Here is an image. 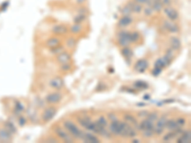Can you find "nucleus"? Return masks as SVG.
<instances>
[{"instance_id":"obj_1","label":"nucleus","mask_w":191,"mask_h":143,"mask_svg":"<svg viewBox=\"0 0 191 143\" xmlns=\"http://www.w3.org/2000/svg\"><path fill=\"white\" fill-rule=\"evenodd\" d=\"M63 127L75 139H81V136L84 132L78 128V125L75 124L72 120L65 119L63 121Z\"/></svg>"},{"instance_id":"obj_2","label":"nucleus","mask_w":191,"mask_h":143,"mask_svg":"<svg viewBox=\"0 0 191 143\" xmlns=\"http://www.w3.org/2000/svg\"><path fill=\"white\" fill-rule=\"evenodd\" d=\"M167 116L163 115L162 116H159V118L156 120L154 124V134L157 135H161L163 134L164 130H165V123L167 121Z\"/></svg>"},{"instance_id":"obj_3","label":"nucleus","mask_w":191,"mask_h":143,"mask_svg":"<svg viewBox=\"0 0 191 143\" xmlns=\"http://www.w3.org/2000/svg\"><path fill=\"white\" fill-rule=\"evenodd\" d=\"M117 37H118V45L120 48L128 47L130 44H132L130 40V32L124 31V30L118 32L117 34Z\"/></svg>"},{"instance_id":"obj_4","label":"nucleus","mask_w":191,"mask_h":143,"mask_svg":"<svg viewBox=\"0 0 191 143\" xmlns=\"http://www.w3.org/2000/svg\"><path fill=\"white\" fill-rule=\"evenodd\" d=\"M55 134L58 138H60L62 141L64 142H74L75 138L72 136L67 131H65L64 128L60 127V126H55L54 128Z\"/></svg>"},{"instance_id":"obj_5","label":"nucleus","mask_w":191,"mask_h":143,"mask_svg":"<svg viewBox=\"0 0 191 143\" xmlns=\"http://www.w3.org/2000/svg\"><path fill=\"white\" fill-rule=\"evenodd\" d=\"M163 14L166 15V17L169 19V20L171 21H178L179 20V12H178V11L175 9L173 8L172 6H164V7L163 8Z\"/></svg>"},{"instance_id":"obj_6","label":"nucleus","mask_w":191,"mask_h":143,"mask_svg":"<svg viewBox=\"0 0 191 143\" xmlns=\"http://www.w3.org/2000/svg\"><path fill=\"white\" fill-rule=\"evenodd\" d=\"M122 128H123V121H120L118 119L114 120V121H111L109 125V132L114 135L120 136L121 132H122Z\"/></svg>"},{"instance_id":"obj_7","label":"nucleus","mask_w":191,"mask_h":143,"mask_svg":"<svg viewBox=\"0 0 191 143\" xmlns=\"http://www.w3.org/2000/svg\"><path fill=\"white\" fill-rule=\"evenodd\" d=\"M162 28L167 32H171V34H177L180 32V27L175 21H171L169 19L163 20Z\"/></svg>"},{"instance_id":"obj_8","label":"nucleus","mask_w":191,"mask_h":143,"mask_svg":"<svg viewBox=\"0 0 191 143\" xmlns=\"http://www.w3.org/2000/svg\"><path fill=\"white\" fill-rule=\"evenodd\" d=\"M57 112V109L55 108V107H54V106L47 107V108H46L43 111V113H42V115H41L42 121L45 122V123L51 121V120L55 118Z\"/></svg>"},{"instance_id":"obj_9","label":"nucleus","mask_w":191,"mask_h":143,"mask_svg":"<svg viewBox=\"0 0 191 143\" xmlns=\"http://www.w3.org/2000/svg\"><path fill=\"white\" fill-rule=\"evenodd\" d=\"M62 94L59 92H53L48 94L45 97V101L48 104H57L59 103L62 99Z\"/></svg>"},{"instance_id":"obj_10","label":"nucleus","mask_w":191,"mask_h":143,"mask_svg":"<svg viewBox=\"0 0 191 143\" xmlns=\"http://www.w3.org/2000/svg\"><path fill=\"white\" fill-rule=\"evenodd\" d=\"M148 66H149V63L145 58H143V59H139L134 65V70L138 72V73H144Z\"/></svg>"},{"instance_id":"obj_11","label":"nucleus","mask_w":191,"mask_h":143,"mask_svg":"<svg viewBox=\"0 0 191 143\" xmlns=\"http://www.w3.org/2000/svg\"><path fill=\"white\" fill-rule=\"evenodd\" d=\"M134 19L131 15H122V17L120 18V20L118 21V26L120 29L127 28L133 23Z\"/></svg>"},{"instance_id":"obj_12","label":"nucleus","mask_w":191,"mask_h":143,"mask_svg":"<svg viewBox=\"0 0 191 143\" xmlns=\"http://www.w3.org/2000/svg\"><path fill=\"white\" fill-rule=\"evenodd\" d=\"M48 84L51 88H53V89H55V90H57V91L61 90L64 86L63 79L60 78V77H57V76H55V77H54V78L50 79Z\"/></svg>"},{"instance_id":"obj_13","label":"nucleus","mask_w":191,"mask_h":143,"mask_svg":"<svg viewBox=\"0 0 191 143\" xmlns=\"http://www.w3.org/2000/svg\"><path fill=\"white\" fill-rule=\"evenodd\" d=\"M81 140L84 142H89V143H100V139L98 138L97 135L92 134V133H83V135L81 136Z\"/></svg>"},{"instance_id":"obj_14","label":"nucleus","mask_w":191,"mask_h":143,"mask_svg":"<svg viewBox=\"0 0 191 143\" xmlns=\"http://www.w3.org/2000/svg\"><path fill=\"white\" fill-rule=\"evenodd\" d=\"M171 63V61H169L165 56H163V57H160L159 59H157L155 61V65H154V68H158V69H161V70H163L164 68L168 67Z\"/></svg>"},{"instance_id":"obj_15","label":"nucleus","mask_w":191,"mask_h":143,"mask_svg":"<svg viewBox=\"0 0 191 143\" xmlns=\"http://www.w3.org/2000/svg\"><path fill=\"white\" fill-rule=\"evenodd\" d=\"M169 48L173 49L174 51H180L182 48V42L178 36H171L169 38Z\"/></svg>"},{"instance_id":"obj_16","label":"nucleus","mask_w":191,"mask_h":143,"mask_svg":"<svg viewBox=\"0 0 191 143\" xmlns=\"http://www.w3.org/2000/svg\"><path fill=\"white\" fill-rule=\"evenodd\" d=\"M123 118H124V121L127 122L128 124H130L132 127L138 128V126H139V122H138V119H137L136 116H134L132 113H124Z\"/></svg>"},{"instance_id":"obj_17","label":"nucleus","mask_w":191,"mask_h":143,"mask_svg":"<svg viewBox=\"0 0 191 143\" xmlns=\"http://www.w3.org/2000/svg\"><path fill=\"white\" fill-rule=\"evenodd\" d=\"M57 61L59 64H64V63H69L71 61V56L68 52H62L59 54L57 56Z\"/></svg>"},{"instance_id":"obj_18","label":"nucleus","mask_w":191,"mask_h":143,"mask_svg":"<svg viewBox=\"0 0 191 143\" xmlns=\"http://www.w3.org/2000/svg\"><path fill=\"white\" fill-rule=\"evenodd\" d=\"M177 141L180 143H189L191 141V132L188 129L187 131H183L179 138H177Z\"/></svg>"},{"instance_id":"obj_19","label":"nucleus","mask_w":191,"mask_h":143,"mask_svg":"<svg viewBox=\"0 0 191 143\" xmlns=\"http://www.w3.org/2000/svg\"><path fill=\"white\" fill-rule=\"evenodd\" d=\"M12 140V134L6 128L0 129V141L9 142Z\"/></svg>"},{"instance_id":"obj_20","label":"nucleus","mask_w":191,"mask_h":143,"mask_svg":"<svg viewBox=\"0 0 191 143\" xmlns=\"http://www.w3.org/2000/svg\"><path fill=\"white\" fill-rule=\"evenodd\" d=\"M52 32H54L55 34L61 35V34H66V32H68V28H67L65 25L58 24V25H55V26H54V27L52 28Z\"/></svg>"},{"instance_id":"obj_21","label":"nucleus","mask_w":191,"mask_h":143,"mask_svg":"<svg viewBox=\"0 0 191 143\" xmlns=\"http://www.w3.org/2000/svg\"><path fill=\"white\" fill-rule=\"evenodd\" d=\"M120 54H121V56L125 58V59L131 60L132 59V57H133V51H132V49L129 48V46L121 48Z\"/></svg>"},{"instance_id":"obj_22","label":"nucleus","mask_w":191,"mask_h":143,"mask_svg":"<svg viewBox=\"0 0 191 143\" xmlns=\"http://www.w3.org/2000/svg\"><path fill=\"white\" fill-rule=\"evenodd\" d=\"M60 45V39H59L58 37H51L49 38V39L46 41V46L50 49H53V48H55Z\"/></svg>"},{"instance_id":"obj_23","label":"nucleus","mask_w":191,"mask_h":143,"mask_svg":"<svg viewBox=\"0 0 191 143\" xmlns=\"http://www.w3.org/2000/svg\"><path fill=\"white\" fill-rule=\"evenodd\" d=\"M165 129L168 130V131H175V130L179 129L176 119H174V118L167 119V121L165 123Z\"/></svg>"},{"instance_id":"obj_24","label":"nucleus","mask_w":191,"mask_h":143,"mask_svg":"<svg viewBox=\"0 0 191 143\" xmlns=\"http://www.w3.org/2000/svg\"><path fill=\"white\" fill-rule=\"evenodd\" d=\"M130 4H131V9H132V12L133 14H140L143 12V5L139 4V3L135 2V1H130Z\"/></svg>"},{"instance_id":"obj_25","label":"nucleus","mask_w":191,"mask_h":143,"mask_svg":"<svg viewBox=\"0 0 191 143\" xmlns=\"http://www.w3.org/2000/svg\"><path fill=\"white\" fill-rule=\"evenodd\" d=\"M86 12H78L77 15L74 17V22L75 23H78V24H81L82 22H84L85 20H86Z\"/></svg>"},{"instance_id":"obj_26","label":"nucleus","mask_w":191,"mask_h":143,"mask_svg":"<svg viewBox=\"0 0 191 143\" xmlns=\"http://www.w3.org/2000/svg\"><path fill=\"white\" fill-rule=\"evenodd\" d=\"M141 38V34L140 32L138 31H134V32H130V40L131 43H137L139 42Z\"/></svg>"},{"instance_id":"obj_27","label":"nucleus","mask_w":191,"mask_h":143,"mask_svg":"<svg viewBox=\"0 0 191 143\" xmlns=\"http://www.w3.org/2000/svg\"><path fill=\"white\" fill-rule=\"evenodd\" d=\"M141 135H143V138H146V139L153 138V136L155 135L153 128H147V129L141 130Z\"/></svg>"},{"instance_id":"obj_28","label":"nucleus","mask_w":191,"mask_h":143,"mask_svg":"<svg viewBox=\"0 0 191 143\" xmlns=\"http://www.w3.org/2000/svg\"><path fill=\"white\" fill-rule=\"evenodd\" d=\"M121 14L122 15H132V9H131V4L130 2H128L126 5L123 6V8L121 9Z\"/></svg>"},{"instance_id":"obj_29","label":"nucleus","mask_w":191,"mask_h":143,"mask_svg":"<svg viewBox=\"0 0 191 143\" xmlns=\"http://www.w3.org/2000/svg\"><path fill=\"white\" fill-rule=\"evenodd\" d=\"M150 7L153 9V11L155 12H158L162 11L163 8V5L162 4V2H161V1H154L152 4H151Z\"/></svg>"},{"instance_id":"obj_30","label":"nucleus","mask_w":191,"mask_h":143,"mask_svg":"<svg viewBox=\"0 0 191 143\" xmlns=\"http://www.w3.org/2000/svg\"><path fill=\"white\" fill-rule=\"evenodd\" d=\"M134 87L137 88L138 90H144V89H146V88H148V84L143 80H138L134 83Z\"/></svg>"},{"instance_id":"obj_31","label":"nucleus","mask_w":191,"mask_h":143,"mask_svg":"<svg viewBox=\"0 0 191 143\" xmlns=\"http://www.w3.org/2000/svg\"><path fill=\"white\" fill-rule=\"evenodd\" d=\"M175 52H176V51H174L173 49H171V48L167 49V50H166V53H165V54H164V56H165L169 61H171V62H172V60H173L174 58H175V56H176Z\"/></svg>"},{"instance_id":"obj_32","label":"nucleus","mask_w":191,"mask_h":143,"mask_svg":"<svg viewBox=\"0 0 191 143\" xmlns=\"http://www.w3.org/2000/svg\"><path fill=\"white\" fill-rule=\"evenodd\" d=\"M97 123H98V124L100 125V126H101V127L106 128L107 125H108V118H105L104 116H100V118H98Z\"/></svg>"},{"instance_id":"obj_33","label":"nucleus","mask_w":191,"mask_h":143,"mask_svg":"<svg viewBox=\"0 0 191 143\" xmlns=\"http://www.w3.org/2000/svg\"><path fill=\"white\" fill-rule=\"evenodd\" d=\"M5 127L4 128H6L8 130V131L11 133L12 135H14V134H15L16 132H17V130H16V128L15 127V125L12 124V122H10V121H6L5 122Z\"/></svg>"},{"instance_id":"obj_34","label":"nucleus","mask_w":191,"mask_h":143,"mask_svg":"<svg viewBox=\"0 0 191 143\" xmlns=\"http://www.w3.org/2000/svg\"><path fill=\"white\" fill-rule=\"evenodd\" d=\"M81 30H82V26L81 24H78V23H75L74 25H72L70 28V31L73 32V34H78V32H80Z\"/></svg>"},{"instance_id":"obj_35","label":"nucleus","mask_w":191,"mask_h":143,"mask_svg":"<svg viewBox=\"0 0 191 143\" xmlns=\"http://www.w3.org/2000/svg\"><path fill=\"white\" fill-rule=\"evenodd\" d=\"M143 14L145 15V16H147V17H149V16H152L153 14H154V11H153V9L150 7V6H146L145 8H143Z\"/></svg>"},{"instance_id":"obj_36","label":"nucleus","mask_w":191,"mask_h":143,"mask_svg":"<svg viewBox=\"0 0 191 143\" xmlns=\"http://www.w3.org/2000/svg\"><path fill=\"white\" fill-rule=\"evenodd\" d=\"M159 113H158V112H151L148 113V116H146L147 118H149L150 120H152V121L156 122V120L159 118Z\"/></svg>"},{"instance_id":"obj_37","label":"nucleus","mask_w":191,"mask_h":143,"mask_svg":"<svg viewBox=\"0 0 191 143\" xmlns=\"http://www.w3.org/2000/svg\"><path fill=\"white\" fill-rule=\"evenodd\" d=\"M176 121H177L178 127H179V128H183L186 124V119L184 118H183V116H181V118H178L176 119Z\"/></svg>"},{"instance_id":"obj_38","label":"nucleus","mask_w":191,"mask_h":143,"mask_svg":"<svg viewBox=\"0 0 191 143\" xmlns=\"http://www.w3.org/2000/svg\"><path fill=\"white\" fill-rule=\"evenodd\" d=\"M75 44H77V41H75V38H73V37H70V38H69V39L66 41V46H67L69 49L75 48Z\"/></svg>"},{"instance_id":"obj_39","label":"nucleus","mask_w":191,"mask_h":143,"mask_svg":"<svg viewBox=\"0 0 191 143\" xmlns=\"http://www.w3.org/2000/svg\"><path fill=\"white\" fill-rule=\"evenodd\" d=\"M62 52H63V47H62L61 45H59V46L55 47V48L51 49V53L53 54H57V56L60 54V53H62Z\"/></svg>"},{"instance_id":"obj_40","label":"nucleus","mask_w":191,"mask_h":143,"mask_svg":"<svg viewBox=\"0 0 191 143\" xmlns=\"http://www.w3.org/2000/svg\"><path fill=\"white\" fill-rule=\"evenodd\" d=\"M107 118L109 119L110 121H114V120H118V115H117L116 113H114V112H111V113H108V118Z\"/></svg>"},{"instance_id":"obj_41","label":"nucleus","mask_w":191,"mask_h":143,"mask_svg":"<svg viewBox=\"0 0 191 143\" xmlns=\"http://www.w3.org/2000/svg\"><path fill=\"white\" fill-rule=\"evenodd\" d=\"M18 124L20 125V126H24L25 124H26V122H27V118H24L23 116H18Z\"/></svg>"},{"instance_id":"obj_42","label":"nucleus","mask_w":191,"mask_h":143,"mask_svg":"<svg viewBox=\"0 0 191 143\" xmlns=\"http://www.w3.org/2000/svg\"><path fill=\"white\" fill-rule=\"evenodd\" d=\"M61 70L64 71V72H68L69 70H71V65L69 63H64V64H61Z\"/></svg>"},{"instance_id":"obj_43","label":"nucleus","mask_w":191,"mask_h":143,"mask_svg":"<svg viewBox=\"0 0 191 143\" xmlns=\"http://www.w3.org/2000/svg\"><path fill=\"white\" fill-rule=\"evenodd\" d=\"M148 113H149V111H140V112L138 113V116H139V118H145L148 116Z\"/></svg>"},{"instance_id":"obj_44","label":"nucleus","mask_w":191,"mask_h":143,"mask_svg":"<svg viewBox=\"0 0 191 143\" xmlns=\"http://www.w3.org/2000/svg\"><path fill=\"white\" fill-rule=\"evenodd\" d=\"M162 72H163V70L158 69V68H154L153 71H152V74H153V76H159Z\"/></svg>"},{"instance_id":"obj_45","label":"nucleus","mask_w":191,"mask_h":143,"mask_svg":"<svg viewBox=\"0 0 191 143\" xmlns=\"http://www.w3.org/2000/svg\"><path fill=\"white\" fill-rule=\"evenodd\" d=\"M134 1L139 3V4H140V5H143V4H146L148 0H134Z\"/></svg>"},{"instance_id":"obj_46","label":"nucleus","mask_w":191,"mask_h":143,"mask_svg":"<svg viewBox=\"0 0 191 143\" xmlns=\"http://www.w3.org/2000/svg\"><path fill=\"white\" fill-rule=\"evenodd\" d=\"M154 1H162V0H148L146 3V6H151V4H152Z\"/></svg>"},{"instance_id":"obj_47","label":"nucleus","mask_w":191,"mask_h":143,"mask_svg":"<svg viewBox=\"0 0 191 143\" xmlns=\"http://www.w3.org/2000/svg\"><path fill=\"white\" fill-rule=\"evenodd\" d=\"M46 141H49V142H50V141H52V142H57V140L55 138H49L48 139H46Z\"/></svg>"},{"instance_id":"obj_48","label":"nucleus","mask_w":191,"mask_h":143,"mask_svg":"<svg viewBox=\"0 0 191 143\" xmlns=\"http://www.w3.org/2000/svg\"><path fill=\"white\" fill-rule=\"evenodd\" d=\"M132 141H133V142H140V139H136V138H134L132 139Z\"/></svg>"}]
</instances>
